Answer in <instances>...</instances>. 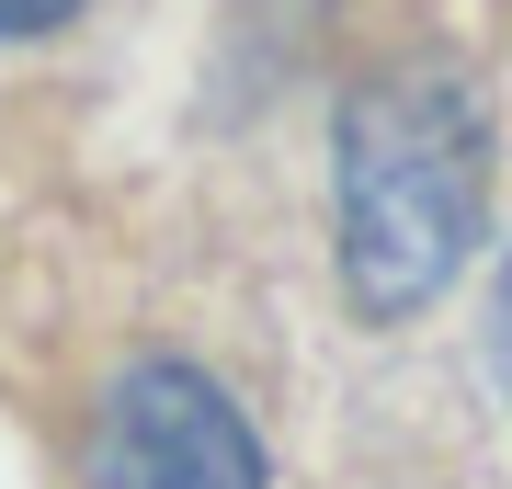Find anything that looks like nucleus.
I'll return each instance as SVG.
<instances>
[{"label": "nucleus", "instance_id": "f257e3e1", "mask_svg": "<svg viewBox=\"0 0 512 489\" xmlns=\"http://www.w3.org/2000/svg\"><path fill=\"white\" fill-rule=\"evenodd\" d=\"M490 114L456 69H376L330 126V262L353 319H410L478 251Z\"/></svg>", "mask_w": 512, "mask_h": 489}, {"label": "nucleus", "instance_id": "f03ea898", "mask_svg": "<svg viewBox=\"0 0 512 489\" xmlns=\"http://www.w3.org/2000/svg\"><path fill=\"white\" fill-rule=\"evenodd\" d=\"M80 489H262V433L205 364L137 353L92 410Z\"/></svg>", "mask_w": 512, "mask_h": 489}, {"label": "nucleus", "instance_id": "7ed1b4c3", "mask_svg": "<svg viewBox=\"0 0 512 489\" xmlns=\"http://www.w3.org/2000/svg\"><path fill=\"white\" fill-rule=\"evenodd\" d=\"M80 0H0V35H46V23H69Z\"/></svg>", "mask_w": 512, "mask_h": 489}, {"label": "nucleus", "instance_id": "20e7f679", "mask_svg": "<svg viewBox=\"0 0 512 489\" xmlns=\"http://www.w3.org/2000/svg\"><path fill=\"white\" fill-rule=\"evenodd\" d=\"M501 387H512V273H501Z\"/></svg>", "mask_w": 512, "mask_h": 489}]
</instances>
